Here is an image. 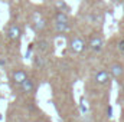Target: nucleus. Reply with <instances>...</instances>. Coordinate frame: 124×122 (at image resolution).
Returning <instances> with one entry per match:
<instances>
[{"label": "nucleus", "mask_w": 124, "mask_h": 122, "mask_svg": "<svg viewBox=\"0 0 124 122\" xmlns=\"http://www.w3.org/2000/svg\"><path fill=\"white\" fill-rule=\"evenodd\" d=\"M29 23H31V27L36 33H40L46 29L48 23H46V19L45 16L40 13V12H32L31 17H29Z\"/></svg>", "instance_id": "1"}, {"label": "nucleus", "mask_w": 124, "mask_h": 122, "mask_svg": "<svg viewBox=\"0 0 124 122\" xmlns=\"http://www.w3.org/2000/svg\"><path fill=\"white\" fill-rule=\"evenodd\" d=\"M23 34L22 30V26L17 23V22H10L6 27V37L10 40V42H19L20 37Z\"/></svg>", "instance_id": "2"}, {"label": "nucleus", "mask_w": 124, "mask_h": 122, "mask_svg": "<svg viewBox=\"0 0 124 122\" xmlns=\"http://www.w3.org/2000/svg\"><path fill=\"white\" fill-rule=\"evenodd\" d=\"M87 47H90L95 53H98V52L102 50V47H104V37H102V34L100 32H94L93 34L90 36Z\"/></svg>", "instance_id": "3"}, {"label": "nucleus", "mask_w": 124, "mask_h": 122, "mask_svg": "<svg viewBox=\"0 0 124 122\" xmlns=\"http://www.w3.org/2000/svg\"><path fill=\"white\" fill-rule=\"evenodd\" d=\"M69 49H71L74 53L79 55V53H82V52L87 49V42H85L82 37H79V36H74V37L69 40Z\"/></svg>", "instance_id": "4"}, {"label": "nucleus", "mask_w": 124, "mask_h": 122, "mask_svg": "<svg viewBox=\"0 0 124 122\" xmlns=\"http://www.w3.org/2000/svg\"><path fill=\"white\" fill-rule=\"evenodd\" d=\"M26 78H28V72H26L25 69H15V70L12 72V76H10L12 83L16 85V86H20Z\"/></svg>", "instance_id": "5"}, {"label": "nucleus", "mask_w": 124, "mask_h": 122, "mask_svg": "<svg viewBox=\"0 0 124 122\" xmlns=\"http://www.w3.org/2000/svg\"><path fill=\"white\" fill-rule=\"evenodd\" d=\"M52 29L55 33L58 34H65V33H69L72 29V23L71 22H54L52 20Z\"/></svg>", "instance_id": "6"}, {"label": "nucleus", "mask_w": 124, "mask_h": 122, "mask_svg": "<svg viewBox=\"0 0 124 122\" xmlns=\"http://www.w3.org/2000/svg\"><path fill=\"white\" fill-rule=\"evenodd\" d=\"M35 49H36V52L39 53V55H48L49 52H51V42L48 40V39H39L36 43H35Z\"/></svg>", "instance_id": "7"}, {"label": "nucleus", "mask_w": 124, "mask_h": 122, "mask_svg": "<svg viewBox=\"0 0 124 122\" xmlns=\"http://www.w3.org/2000/svg\"><path fill=\"white\" fill-rule=\"evenodd\" d=\"M108 72H110V75H111L114 79H121V78H123V75H124L123 63H120V62H113V63L110 65Z\"/></svg>", "instance_id": "8"}, {"label": "nucleus", "mask_w": 124, "mask_h": 122, "mask_svg": "<svg viewBox=\"0 0 124 122\" xmlns=\"http://www.w3.org/2000/svg\"><path fill=\"white\" fill-rule=\"evenodd\" d=\"M110 78H111V75H110V72L108 70H105V69H101V70H98L97 73H95V82L98 83V85H107L108 82H110Z\"/></svg>", "instance_id": "9"}, {"label": "nucleus", "mask_w": 124, "mask_h": 122, "mask_svg": "<svg viewBox=\"0 0 124 122\" xmlns=\"http://www.w3.org/2000/svg\"><path fill=\"white\" fill-rule=\"evenodd\" d=\"M19 88H20V92H22V93H25V95H31V93L35 92V88H36V86H35V81L28 76Z\"/></svg>", "instance_id": "10"}, {"label": "nucleus", "mask_w": 124, "mask_h": 122, "mask_svg": "<svg viewBox=\"0 0 124 122\" xmlns=\"http://www.w3.org/2000/svg\"><path fill=\"white\" fill-rule=\"evenodd\" d=\"M33 62H35V66L36 68H43L45 66V58H43V55H36L35 58H33Z\"/></svg>", "instance_id": "11"}, {"label": "nucleus", "mask_w": 124, "mask_h": 122, "mask_svg": "<svg viewBox=\"0 0 124 122\" xmlns=\"http://www.w3.org/2000/svg\"><path fill=\"white\" fill-rule=\"evenodd\" d=\"M118 49H120L121 52H124V37L118 40Z\"/></svg>", "instance_id": "12"}]
</instances>
